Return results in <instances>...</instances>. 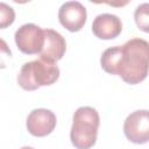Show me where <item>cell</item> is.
<instances>
[{
  "mask_svg": "<svg viewBox=\"0 0 149 149\" xmlns=\"http://www.w3.org/2000/svg\"><path fill=\"white\" fill-rule=\"evenodd\" d=\"M149 72V42L132 38L122 45V59L119 76L128 84H137L146 79Z\"/></svg>",
  "mask_w": 149,
  "mask_h": 149,
  "instance_id": "obj_1",
  "label": "cell"
},
{
  "mask_svg": "<svg viewBox=\"0 0 149 149\" xmlns=\"http://www.w3.org/2000/svg\"><path fill=\"white\" fill-rule=\"evenodd\" d=\"M100 118L93 107H79L73 114V122L70 132L72 144L77 149H90L97 141Z\"/></svg>",
  "mask_w": 149,
  "mask_h": 149,
  "instance_id": "obj_2",
  "label": "cell"
},
{
  "mask_svg": "<svg viewBox=\"0 0 149 149\" xmlns=\"http://www.w3.org/2000/svg\"><path fill=\"white\" fill-rule=\"evenodd\" d=\"M59 77V69L55 63L44 59H36L27 62L22 65L17 83L26 91L37 90L40 86H48L54 84Z\"/></svg>",
  "mask_w": 149,
  "mask_h": 149,
  "instance_id": "obj_3",
  "label": "cell"
},
{
  "mask_svg": "<svg viewBox=\"0 0 149 149\" xmlns=\"http://www.w3.org/2000/svg\"><path fill=\"white\" fill-rule=\"evenodd\" d=\"M14 38L21 52L27 55L40 54L44 45V29L34 23H26L15 31Z\"/></svg>",
  "mask_w": 149,
  "mask_h": 149,
  "instance_id": "obj_4",
  "label": "cell"
},
{
  "mask_svg": "<svg viewBox=\"0 0 149 149\" xmlns=\"http://www.w3.org/2000/svg\"><path fill=\"white\" fill-rule=\"evenodd\" d=\"M123 133L133 143H147L149 141V111L137 109L130 113L125 120Z\"/></svg>",
  "mask_w": 149,
  "mask_h": 149,
  "instance_id": "obj_5",
  "label": "cell"
},
{
  "mask_svg": "<svg viewBox=\"0 0 149 149\" xmlns=\"http://www.w3.org/2000/svg\"><path fill=\"white\" fill-rule=\"evenodd\" d=\"M86 8L79 1H66L58 10V20L69 31L80 30L86 22Z\"/></svg>",
  "mask_w": 149,
  "mask_h": 149,
  "instance_id": "obj_6",
  "label": "cell"
},
{
  "mask_svg": "<svg viewBox=\"0 0 149 149\" xmlns=\"http://www.w3.org/2000/svg\"><path fill=\"white\" fill-rule=\"evenodd\" d=\"M56 115L47 108H35L27 118L28 132L37 137L49 135L56 127Z\"/></svg>",
  "mask_w": 149,
  "mask_h": 149,
  "instance_id": "obj_7",
  "label": "cell"
},
{
  "mask_svg": "<svg viewBox=\"0 0 149 149\" xmlns=\"http://www.w3.org/2000/svg\"><path fill=\"white\" fill-rule=\"evenodd\" d=\"M121 30V20L114 14H99L92 22V31L100 40H113L120 35Z\"/></svg>",
  "mask_w": 149,
  "mask_h": 149,
  "instance_id": "obj_8",
  "label": "cell"
},
{
  "mask_svg": "<svg viewBox=\"0 0 149 149\" xmlns=\"http://www.w3.org/2000/svg\"><path fill=\"white\" fill-rule=\"evenodd\" d=\"M66 50L64 37L54 29H44V45L40 52V58L55 63L59 61Z\"/></svg>",
  "mask_w": 149,
  "mask_h": 149,
  "instance_id": "obj_9",
  "label": "cell"
},
{
  "mask_svg": "<svg viewBox=\"0 0 149 149\" xmlns=\"http://www.w3.org/2000/svg\"><path fill=\"white\" fill-rule=\"evenodd\" d=\"M122 59V45H115L106 49L100 58L101 68L111 74H118Z\"/></svg>",
  "mask_w": 149,
  "mask_h": 149,
  "instance_id": "obj_10",
  "label": "cell"
},
{
  "mask_svg": "<svg viewBox=\"0 0 149 149\" xmlns=\"http://www.w3.org/2000/svg\"><path fill=\"white\" fill-rule=\"evenodd\" d=\"M134 20L140 30L149 33V2L141 3L134 12Z\"/></svg>",
  "mask_w": 149,
  "mask_h": 149,
  "instance_id": "obj_11",
  "label": "cell"
},
{
  "mask_svg": "<svg viewBox=\"0 0 149 149\" xmlns=\"http://www.w3.org/2000/svg\"><path fill=\"white\" fill-rule=\"evenodd\" d=\"M15 19L14 9L5 2H0V28H6L12 24Z\"/></svg>",
  "mask_w": 149,
  "mask_h": 149,
  "instance_id": "obj_12",
  "label": "cell"
},
{
  "mask_svg": "<svg viewBox=\"0 0 149 149\" xmlns=\"http://www.w3.org/2000/svg\"><path fill=\"white\" fill-rule=\"evenodd\" d=\"M20 149H34L33 147H28V146H24V147H22V148H20Z\"/></svg>",
  "mask_w": 149,
  "mask_h": 149,
  "instance_id": "obj_13",
  "label": "cell"
}]
</instances>
